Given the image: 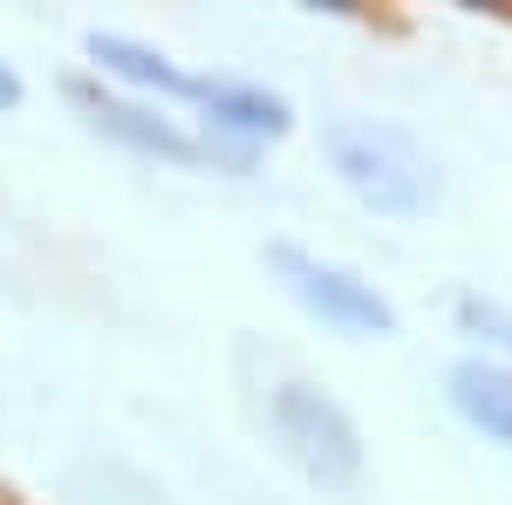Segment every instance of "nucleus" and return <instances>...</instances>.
Masks as SVG:
<instances>
[{"label": "nucleus", "instance_id": "obj_1", "mask_svg": "<svg viewBox=\"0 0 512 505\" xmlns=\"http://www.w3.org/2000/svg\"><path fill=\"white\" fill-rule=\"evenodd\" d=\"M321 151H328V164L349 185L355 205H369L383 219H410L437 192V171H431V157H424V144L410 130H396V123L328 117L321 123Z\"/></svg>", "mask_w": 512, "mask_h": 505}, {"label": "nucleus", "instance_id": "obj_9", "mask_svg": "<svg viewBox=\"0 0 512 505\" xmlns=\"http://www.w3.org/2000/svg\"><path fill=\"white\" fill-rule=\"evenodd\" d=\"M0 110H21V76L0 62Z\"/></svg>", "mask_w": 512, "mask_h": 505}, {"label": "nucleus", "instance_id": "obj_8", "mask_svg": "<svg viewBox=\"0 0 512 505\" xmlns=\"http://www.w3.org/2000/svg\"><path fill=\"white\" fill-rule=\"evenodd\" d=\"M458 321L472 328L478 342H492V349H512V314L499 308V301H485V294H465V301H458Z\"/></svg>", "mask_w": 512, "mask_h": 505}, {"label": "nucleus", "instance_id": "obj_10", "mask_svg": "<svg viewBox=\"0 0 512 505\" xmlns=\"http://www.w3.org/2000/svg\"><path fill=\"white\" fill-rule=\"evenodd\" d=\"M499 7H506V14H512V0H499Z\"/></svg>", "mask_w": 512, "mask_h": 505}, {"label": "nucleus", "instance_id": "obj_5", "mask_svg": "<svg viewBox=\"0 0 512 505\" xmlns=\"http://www.w3.org/2000/svg\"><path fill=\"white\" fill-rule=\"evenodd\" d=\"M444 389H451V410H458L465 424L512 451V369L506 362H492V355H458L451 376H444Z\"/></svg>", "mask_w": 512, "mask_h": 505}, {"label": "nucleus", "instance_id": "obj_7", "mask_svg": "<svg viewBox=\"0 0 512 505\" xmlns=\"http://www.w3.org/2000/svg\"><path fill=\"white\" fill-rule=\"evenodd\" d=\"M89 62H103L110 76L137 82V89H164V96H192V103H198V76H185L171 55H158L151 41H137V35L96 28V35H89Z\"/></svg>", "mask_w": 512, "mask_h": 505}, {"label": "nucleus", "instance_id": "obj_4", "mask_svg": "<svg viewBox=\"0 0 512 505\" xmlns=\"http://www.w3.org/2000/svg\"><path fill=\"white\" fill-rule=\"evenodd\" d=\"M69 103H76L103 137H117V144H130V151H144V157H164V164H205V157H212V144H198L192 130H178L171 117H158L151 103L110 96V89H96V82H69Z\"/></svg>", "mask_w": 512, "mask_h": 505}, {"label": "nucleus", "instance_id": "obj_6", "mask_svg": "<svg viewBox=\"0 0 512 505\" xmlns=\"http://www.w3.org/2000/svg\"><path fill=\"white\" fill-rule=\"evenodd\" d=\"M198 103H205L212 130H233V137H287V130H294V110H287V96L260 89V82L198 76Z\"/></svg>", "mask_w": 512, "mask_h": 505}, {"label": "nucleus", "instance_id": "obj_3", "mask_svg": "<svg viewBox=\"0 0 512 505\" xmlns=\"http://www.w3.org/2000/svg\"><path fill=\"white\" fill-rule=\"evenodd\" d=\"M267 410H274V437L287 444V458L308 471L315 485H328V492L355 485V471H362V430H355V417L328 389L280 383Z\"/></svg>", "mask_w": 512, "mask_h": 505}, {"label": "nucleus", "instance_id": "obj_2", "mask_svg": "<svg viewBox=\"0 0 512 505\" xmlns=\"http://www.w3.org/2000/svg\"><path fill=\"white\" fill-rule=\"evenodd\" d=\"M267 260H274L280 287L301 301V308L315 314L321 328H342V335H396V301L376 287V280H362L355 267H335V260H321L308 246H294V239H274L267 246Z\"/></svg>", "mask_w": 512, "mask_h": 505}]
</instances>
